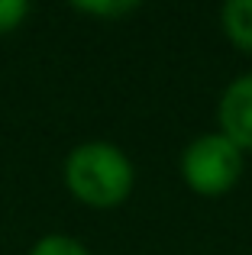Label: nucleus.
I'll return each instance as SVG.
<instances>
[{"label":"nucleus","instance_id":"1","mask_svg":"<svg viewBox=\"0 0 252 255\" xmlns=\"http://www.w3.org/2000/svg\"><path fill=\"white\" fill-rule=\"evenodd\" d=\"M65 187L91 210H114L132 194L136 168L129 155L114 142H81L68 152L62 168Z\"/></svg>","mask_w":252,"mask_h":255},{"label":"nucleus","instance_id":"7","mask_svg":"<svg viewBox=\"0 0 252 255\" xmlns=\"http://www.w3.org/2000/svg\"><path fill=\"white\" fill-rule=\"evenodd\" d=\"M29 16V3L26 0H0V36H10Z\"/></svg>","mask_w":252,"mask_h":255},{"label":"nucleus","instance_id":"6","mask_svg":"<svg viewBox=\"0 0 252 255\" xmlns=\"http://www.w3.org/2000/svg\"><path fill=\"white\" fill-rule=\"evenodd\" d=\"M75 10L97 16V19H120V16L136 13L139 3H132V0H88V3H75Z\"/></svg>","mask_w":252,"mask_h":255},{"label":"nucleus","instance_id":"4","mask_svg":"<svg viewBox=\"0 0 252 255\" xmlns=\"http://www.w3.org/2000/svg\"><path fill=\"white\" fill-rule=\"evenodd\" d=\"M220 29L240 52L252 55V0H227L220 6Z\"/></svg>","mask_w":252,"mask_h":255},{"label":"nucleus","instance_id":"3","mask_svg":"<svg viewBox=\"0 0 252 255\" xmlns=\"http://www.w3.org/2000/svg\"><path fill=\"white\" fill-rule=\"evenodd\" d=\"M220 132L243 152H252V71L227 84L217 107Z\"/></svg>","mask_w":252,"mask_h":255},{"label":"nucleus","instance_id":"2","mask_svg":"<svg viewBox=\"0 0 252 255\" xmlns=\"http://www.w3.org/2000/svg\"><path fill=\"white\" fill-rule=\"evenodd\" d=\"M181 181L201 197H220L233 191L243 174V149H236L223 132H204L191 139L181 152Z\"/></svg>","mask_w":252,"mask_h":255},{"label":"nucleus","instance_id":"5","mask_svg":"<svg viewBox=\"0 0 252 255\" xmlns=\"http://www.w3.org/2000/svg\"><path fill=\"white\" fill-rule=\"evenodd\" d=\"M29 255H91L88 246L78 243L75 236H65V233H49V236L36 239Z\"/></svg>","mask_w":252,"mask_h":255}]
</instances>
